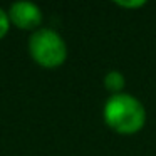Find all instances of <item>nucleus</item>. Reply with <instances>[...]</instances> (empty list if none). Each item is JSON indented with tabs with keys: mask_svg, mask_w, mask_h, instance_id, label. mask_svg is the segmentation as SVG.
<instances>
[{
	"mask_svg": "<svg viewBox=\"0 0 156 156\" xmlns=\"http://www.w3.org/2000/svg\"><path fill=\"white\" fill-rule=\"evenodd\" d=\"M102 119L116 134L133 136L144 128L146 108L136 96L121 92L106 99L102 106Z\"/></svg>",
	"mask_w": 156,
	"mask_h": 156,
	"instance_id": "f257e3e1",
	"label": "nucleus"
},
{
	"mask_svg": "<svg viewBox=\"0 0 156 156\" xmlns=\"http://www.w3.org/2000/svg\"><path fill=\"white\" fill-rule=\"evenodd\" d=\"M29 54L42 69H59L67 61V44L57 30L41 27L29 37Z\"/></svg>",
	"mask_w": 156,
	"mask_h": 156,
	"instance_id": "f03ea898",
	"label": "nucleus"
},
{
	"mask_svg": "<svg viewBox=\"0 0 156 156\" xmlns=\"http://www.w3.org/2000/svg\"><path fill=\"white\" fill-rule=\"evenodd\" d=\"M10 25L17 27L19 30H29L35 32L37 29H41L42 20H44V14H42L41 7L32 2H14L7 10Z\"/></svg>",
	"mask_w": 156,
	"mask_h": 156,
	"instance_id": "7ed1b4c3",
	"label": "nucleus"
},
{
	"mask_svg": "<svg viewBox=\"0 0 156 156\" xmlns=\"http://www.w3.org/2000/svg\"><path fill=\"white\" fill-rule=\"evenodd\" d=\"M104 89L109 92L111 96L114 94H121L124 92V86H126V77L122 72L119 71H109L104 76Z\"/></svg>",
	"mask_w": 156,
	"mask_h": 156,
	"instance_id": "20e7f679",
	"label": "nucleus"
},
{
	"mask_svg": "<svg viewBox=\"0 0 156 156\" xmlns=\"http://www.w3.org/2000/svg\"><path fill=\"white\" fill-rule=\"evenodd\" d=\"M10 27H12V25H10V20H9L7 10H4V9L0 7V41L9 34Z\"/></svg>",
	"mask_w": 156,
	"mask_h": 156,
	"instance_id": "39448f33",
	"label": "nucleus"
},
{
	"mask_svg": "<svg viewBox=\"0 0 156 156\" xmlns=\"http://www.w3.org/2000/svg\"><path fill=\"white\" fill-rule=\"evenodd\" d=\"M114 5H118V7L121 9H129V10H134V9H141L146 5L144 0H134V2H124V0H116Z\"/></svg>",
	"mask_w": 156,
	"mask_h": 156,
	"instance_id": "423d86ee",
	"label": "nucleus"
}]
</instances>
